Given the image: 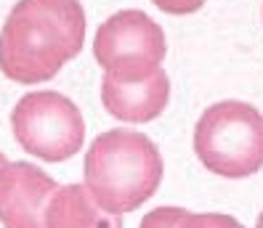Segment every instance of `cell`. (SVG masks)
<instances>
[{
	"instance_id": "1",
	"label": "cell",
	"mask_w": 263,
	"mask_h": 228,
	"mask_svg": "<svg viewBox=\"0 0 263 228\" xmlns=\"http://www.w3.org/2000/svg\"><path fill=\"white\" fill-rule=\"evenodd\" d=\"M85 11L80 0H19L0 29V72L37 85L83 51Z\"/></svg>"
},
{
	"instance_id": "2",
	"label": "cell",
	"mask_w": 263,
	"mask_h": 228,
	"mask_svg": "<svg viewBox=\"0 0 263 228\" xmlns=\"http://www.w3.org/2000/svg\"><path fill=\"white\" fill-rule=\"evenodd\" d=\"M83 178L106 212L125 215L157 194L162 154L157 143L138 130H106L85 151Z\"/></svg>"
},
{
	"instance_id": "3",
	"label": "cell",
	"mask_w": 263,
	"mask_h": 228,
	"mask_svg": "<svg viewBox=\"0 0 263 228\" xmlns=\"http://www.w3.org/2000/svg\"><path fill=\"white\" fill-rule=\"evenodd\" d=\"M194 154L221 178L255 175L263 167V114L234 98L208 106L194 128Z\"/></svg>"
},
{
	"instance_id": "4",
	"label": "cell",
	"mask_w": 263,
	"mask_h": 228,
	"mask_svg": "<svg viewBox=\"0 0 263 228\" xmlns=\"http://www.w3.org/2000/svg\"><path fill=\"white\" fill-rule=\"evenodd\" d=\"M13 138L43 162H64L83 149L85 122L77 103L56 90H32L11 112Z\"/></svg>"
},
{
	"instance_id": "5",
	"label": "cell",
	"mask_w": 263,
	"mask_h": 228,
	"mask_svg": "<svg viewBox=\"0 0 263 228\" xmlns=\"http://www.w3.org/2000/svg\"><path fill=\"white\" fill-rule=\"evenodd\" d=\"M167 43L162 27L138 8H122L99 24L93 58L106 77L120 82L146 80L162 69Z\"/></svg>"
},
{
	"instance_id": "6",
	"label": "cell",
	"mask_w": 263,
	"mask_h": 228,
	"mask_svg": "<svg viewBox=\"0 0 263 228\" xmlns=\"http://www.w3.org/2000/svg\"><path fill=\"white\" fill-rule=\"evenodd\" d=\"M59 183L37 164L8 162L0 170V223L3 228H45V207Z\"/></svg>"
},
{
	"instance_id": "7",
	"label": "cell",
	"mask_w": 263,
	"mask_h": 228,
	"mask_svg": "<svg viewBox=\"0 0 263 228\" xmlns=\"http://www.w3.org/2000/svg\"><path fill=\"white\" fill-rule=\"evenodd\" d=\"M170 101V80L165 69H157L146 80L120 82L112 77H101V103L115 119L122 122H152L157 119Z\"/></svg>"
},
{
	"instance_id": "8",
	"label": "cell",
	"mask_w": 263,
	"mask_h": 228,
	"mask_svg": "<svg viewBox=\"0 0 263 228\" xmlns=\"http://www.w3.org/2000/svg\"><path fill=\"white\" fill-rule=\"evenodd\" d=\"M45 228H122V218L106 212L85 183L59 186L45 207Z\"/></svg>"
},
{
	"instance_id": "9",
	"label": "cell",
	"mask_w": 263,
	"mask_h": 228,
	"mask_svg": "<svg viewBox=\"0 0 263 228\" xmlns=\"http://www.w3.org/2000/svg\"><path fill=\"white\" fill-rule=\"evenodd\" d=\"M181 228H245V225L226 212H189L181 220Z\"/></svg>"
},
{
	"instance_id": "10",
	"label": "cell",
	"mask_w": 263,
	"mask_h": 228,
	"mask_svg": "<svg viewBox=\"0 0 263 228\" xmlns=\"http://www.w3.org/2000/svg\"><path fill=\"white\" fill-rule=\"evenodd\" d=\"M189 215V210L183 207H157L149 210L141 218L138 228H181V220Z\"/></svg>"
},
{
	"instance_id": "11",
	"label": "cell",
	"mask_w": 263,
	"mask_h": 228,
	"mask_svg": "<svg viewBox=\"0 0 263 228\" xmlns=\"http://www.w3.org/2000/svg\"><path fill=\"white\" fill-rule=\"evenodd\" d=\"M152 3L170 16H189V13H197L208 0H152Z\"/></svg>"
},
{
	"instance_id": "12",
	"label": "cell",
	"mask_w": 263,
	"mask_h": 228,
	"mask_svg": "<svg viewBox=\"0 0 263 228\" xmlns=\"http://www.w3.org/2000/svg\"><path fill=\"white\" fill-rule=\"evenodd\" d=\"M255 228H263V210H260V215H258V220H255Z\"/></svg>"
},
{
	"instance_id": "13",
	"label": "cell",
	"mask_w": 263,
	"mask_h": 228,
	"mask_svg": "<svg viewBox=\"0 0 263 228\" xmlns=\"http://www.w3.org/2000/svg\"><path fill=\"white\" fill-rule=\"evenodd\" d=\"M6 164H8V159L3 157V151H0V170H3V167H6Z\"/></svg>"
},
{
	"instance_id": "14",
	"label": "cell",
	"mask_w": 263,
	"mask_h": 228,
	"mask_svg": "<svg viewBox=\"0 0 263 228\" xmlns=\"http://www.w3.org/2000/svg\"><path fill=\"white\" fill-rule=\"evenodd\" d=\"M260 22H263V8H260Z\"/></svg>"
}]
</instances>
